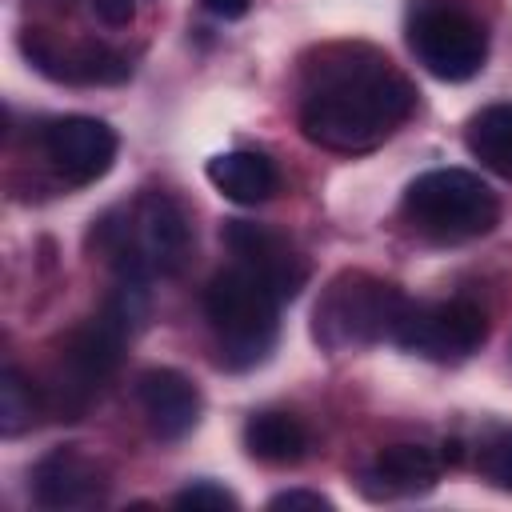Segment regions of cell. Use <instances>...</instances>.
Wrapping results in <instances>:
<instances>
[{"instance_id": "obj_15", "label": "cell", "mask_w": 512, "mask_h": 512, "mask_svg": "<svg viewBox=\"0 0 512 512\" xmlns=\"http://www.w3.org/2000/svg\"><path fill=\"white\" fill-rule=\"evenodd\" d=\"M208 180L220 196H228L232 204H264L276 188H280V172L264 152L252 148H236V152H220L208 160Z\"/></svg>"}, {"instance_id": "obj_22", "label": "cell", "mask_w": 512, "mask_h": 512, "mask_svg": "<svg viewBox=\"0 0 512 512\" xmlns=\"http://www.w3.org/2000/svg\"><path fill=\"white\" fill-rule=\"evenodd\" d=\"M148 0H92V8H96V16L108 24V28H120V24H132L136 20V12L144 8Z\"/></svg>"}, {"instance_id": "obj_13", "label": "cell", "mask_w": 512, "mask_h": 512, "mask_svg": "<svg viewBox=\"0 0 512 512\" xmlns=\"http://www.w3.org/2000/svg\"><path fill=\"white\" fill-rule=\"evenodd\" d=\"M136 404L156 440H184L200 424V388L176 368H144L136 376Z\"/></svg>"}, {"instance_id": "obj_7", "label": "cell", "mask_w": 512, "mask_h": 512, "mask_svg": "<svg viewBox=\"0 0 512 512\" xmlns=\"http://www.w3.org/2000/svg\"><path fill=\"white\" fill-rule=\"evenodd\" d=\"M408 48L424 72L460 84L488 60V32L460 0H416L408 12Z\"/></svg>"}, {"instance_id": "obj_20", "label": "cell", "mask_w": 512, "mask_h": 512, "mask_svg": "<svg viewBox=\"0 0 512 512\" xmlns=\"http://www.w3.org/2000/svg\"><path fill=\"white\" fill-rule=\"evenodd\" d=\"M172 504H176V508H192V512H204V508H228V512H236V508H240V500H236L228 488L212 484V480H196V484L180 488V492L172 496Z\"/></svg>"}, {"instance_id": "obj_2", "label": "cell", "mask_w": 512, "mask_h": 512, "mask_svg": "<svg viewBox=\"0 0 512 512\" xmlns=\"http://www.w3.org/2000/svg\"><path fill=\"white\" fill-rule=\"evenodd\" d=\"M144 316V284L116 280V292L108 304L80 320L68 336H60L52 384H40L44 408L56 420H80V412L104 392V384L116 376L124 340L132 336V324Z\"/></svg>"}, {"instance_id": "obj_14", "label": "cell", "mask_w": 512, "mask_h": 512, "mask_svg": "<svg viewBox=\"0 0 512 512\" xmlns=\"http://www.w3.org/2000/svg\"><path fill=\"white\" fill-rule=\"evenodd\" d=\"M444 468V456L428 444H388L368 464L360 488L372 500H396V496H424L436 488Z\"/></svg>"}, {"instance_id": "obj_6", "label": "cell", "mask_w": 512, "mask_h": 512, "mask_svg": "<svg viewBox=\"0 0 512 512\" xmlns=\"http://www.w3.org/2000/svg\"><path fill=\"white\" fill-rule=\"evenodd\" d=\"M280 300L240 264L216 272L204 288V320L216 336L224 368H252L276 344Z\"/></svg>"}, {"instance_id": "obj_17", "label": "cell", "mask_w": 512, "mask_h": 512, "mask_svg": "<svg viewBox=\"0 0 512 512\" xmlns=\"http://www.w3.org/2000/svg\"><path fill=\"white\" fill-rule=\"evenodd\" d=\"M464 144L488 172L512 180V100L480 108L464 128Z\"/></svg>"}, {"instance_id": "obj_21", "label": "cell", "mask_w": 512, "mask_h": 512, "mask_svg": "<svg viewBox=\"0 0 512 512\" xmlns=\"http://www.w3.org/2000/svg\"><path fill=\"white\" fill-rule=\"evenodd\" d=\"M268 508H316V512H332V500L320 496V492H308V488H288V492H276L268 500Z\"/></svg>"}, {"instance_id": "obj_11", "label": "cell", "mask_w": 512, "mask_h": 512, "mask_svg": "<svg viewBox=\"0 0 512 512\" xmlns=\"http://www.w3.org/2000/svg\"><path fill=\"white\" fill-rule=\"evenodd\" d=\"M108 488H112V476L104 460H96L80 444H60L32 464V500L48 512L96 508L104 504Z\"/></svg>"}, {"instance_id": "obj_3", "label": "cell", "mask_w": 512, "mask_h": 512, "mask_svg": "<svg viewBox=\"0 0 512 512\" xmlns=\"http://www.w3.org/2000/svg\"><path fill=\"white\" fill-rule=\"evenodd\" d=\"M92 248L112 264L116 280L148 284L152 276H176L188 264L192 220L172 192L148 188L132 204L96 220Z\"/></svg>"}, {"instance_id": "obj_8", "label": "cell", "mask_w": 512, "mask_h": 512, "mask_svg": "<svg viewBox=\"0 0 512 512\" xmlns=\"http://www.w3.org/2000/svg\"><path fill=\"white\" fill-rule=\"evenodd\" d=\"M392 340L424 360H440V364L468 360L488 340V312L468 296L424 300V304L408 300L392 328Z\"/></svg>"}, {"instance_id": "obj_12", "label": "cell", "mask_w": 512, "mask_h": 512, "mask_svg": "<svg viewBox=\"0 0 512 512\" xmlns=\"http://www.w3.org/2000/svg\"><path fill=\"white\" fill-rule=\"evenodd\" d=\"M40 148L48 156V164L76 188L84 184H96L112 160H116V132L96 120V116H60L52 124H44L40 132Z\"/></svg>"}, {"instance_id": "obj_5", "label": "cell", "mask_w": 512, "mask_h": 512, "mask_svg": "<svg viewBox=\"0 0 512 512\" xmlns=\"http://www.w3.org/2000/svg\"><path fill=\"white\" fill-rule=\"evenodd\" d=\"M404 220L432 244H464L496 228L500 200L496 192L464 168H432L420 172L400 200Z\"/></svg>"}, {"instance_id": "obj_4", "label": "cell", "mask_w": 512, "mask_h": 512, "mask_svg": "<svg viewBox=\"0 0 512 512\" xmlns=\"http://www.w3.org/2000/svg\"><path fill=\"white\" fill-rule=\"evenodd\" d=\"M408 296L364 268L336 272L312 308V340L324 352H356L380 340H392V328L404 312Z\"/></svg>"}, {"instance_id": "obj_19", "label": "cell", "mask_w": 512, "mask_h": 512, "mask_svg": "<svg viewBox=\"0 0 512 512\" xmlns=\"http://www.w3.org/2000/svg\"><path fill=\"white\" fill-rule=\"evenodd\" d=\"M476 472H480L492 488L512 492V428L492 432V436L476 448Z\"/></svg>"}, {"instance_id": "obj_16", "label": "cell", "mask_w": 512, "mask_h": 512, "mask_svg": "<svg viewBox=\"0 0 512 512\" xmlns=\"http://www.w3.org/2000/svg\"><path fill=\"white\" fill-rule=\"evenodd\" d=\"M308 428L300 416L292 412H280V408H264V412H252L248 424H244V448L248 456H256L260 464H272V468H288V464H300L308 456Z\"/></svg>"}, {"instance_id": "obj_9", "label": "cell", "mask_w": 512, "mask_h": 512, "mask_svg": "<svg viewBox=\"0 0 512 512\" xmlns=\"http://www.w3.org/2000/svg\"><path fill=\"white\" fill-rule=\"evenodd\" d=\"M220 240L232 252V260L240 268H248L280 304L292 300V296H300V288L312 276L308 256L284 232H276L268 224H256V220H224Z\"/></svg>"}, {"instance_id": "obj_18", "label": "cell", "mask_w": 512, "mask_h": 512, "mask_svg": "<svg viewBox=\"0 0 512 512\" xmlns=\"http://www.w3.org/2000/svg\"><path fill=\"white\" fill-rule=\"evenodd\" d=\"M40 416H48L40 384L28 380L20 368L8 364L4 376H0V432L12 440V436H20V432H28Z\"/></svg>"}, {"instance_id": "obj_1", "label": "cell", "mask_w": 512, "mask_h": 512, "mask_svg": "<svg viewBox=\"0 0 512 512\" xmlns=\"http://www.w3.org/2000/svg\"><path fill=\"white\" fill-rule=\"evenodd\" d=\"M416 112V84L372 44H324L304 60L300 132L328 152H372Z\"/></svg>"}, {"instance_id": "obj_23", "label": "cell", "mask_w": 512, "mask_h": 512, "mask_svg": "<svg viewBox=\"0 0 512 512\" xmlns=\"http://www.w3.org/2000/svg\"><path fill=\"white\" fill-rule=\"evenodd\" d=\"M212 16H220V20H240L248 8H252V0H200Z\"/></svg>"}, {"instance_id": "obj_10", "label": "cell", "mask_w": 512, "mask_h": 512, "mask_svg": "<svg viewBox=\"0 0 512 512\" xmlns=\"http://www.w3.org/2000/svg\"><path fill=\"white\" fill-rule=\"evenodd\" d=\"M20 52L28 56V64L56 80V84H120L132 76L128 56H120L116 48L100 44V40H60L52 28H24L20 32Z\"/></svg>"}]
</instances>
